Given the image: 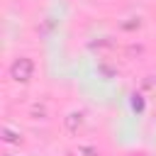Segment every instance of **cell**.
Returning <instances> with one entry per match:
<instances>
[{"label":"cell","mask_w":156,"mask_h":156,"mask_svg":"<svg viewBox=\"0 0 156 156\" xmlns=\"http://www.w3.org/2000/svg\"><path fill=\"white\" fill-rule=\"evenodd\" d=\"M32 71H34L32 58H17V61L12 63V78H17V80H27V78H32Z\"/></svg>","instance_id":"6da1fadb"},{"label":"cell","mask_w":156,"mask_h":156,"mask_svg":"<svg viewBox=\"0 0 156 156\" xmlns=\"http://www.w3.org/2000/svg\"><path fill=\"white\" fill-rule=\"evenodd\" d=\"M76 119H80V115H71L68 117V129H76Z\"/></svg>","instance_id":"7a4b0ae2"}]
</instances>
